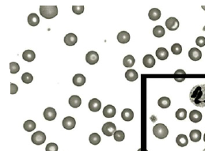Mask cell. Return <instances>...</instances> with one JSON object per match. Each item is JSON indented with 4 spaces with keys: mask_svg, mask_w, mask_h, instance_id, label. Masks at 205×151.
<instances>
[{
    "mask_svg": "<svg viewBox=\"0 0 205 151\" xmlns=\"http://www.w3.org/2000/svg\"><path fill=\"white\" fill-rule=\"evenodd\" d=\"M56 111L53 108H47L44 112V117L46 120L48 121H51V120H54L56 117Z\"/></svg>",
    "mask_w": 205,
    "mask_h": 151,
    "instance_id": "9",
    "label": "cell"
},
{
    "mask_svg": "<svg viewBox=\"0 0 205 151\" xmlns=\"http://www.w3.org/2000/svg\"><path fill=\"white\" fill-rule=\"evenodd\" d=\"M117 41L120 44H127L130 41V34L126 31L120 32L117 35Z\"/></svg>",
    "mask_w": 205,
    "mask_h": 151,
    "instance_id": "15",
    "label": "cell"
},
{
    "mask_svg": "<svg viewBox=\"0 0 205 151\" xmlns=\"http://www.w3.org/2000/svg\"><path fill=\"white\" fill-rule=\"evenodd\" d=\"M89 140H90V142L91 144L96 146V145L99 144L100 142H101V136L97 133H93L90 135Z\"/></svg>",
    "mask_w": 205,
    "mask_h": 151,
    "instance_id": "30",
    "label": "cell"
},
{
    "mask_svg": "<svg viewBox=\"0 0 205 151\" xmlns=\"http://www.w3.org/2000/svg\"><path fill=\"white\" fill-rule=\"evenodd\" d=\"M189 56L193 61H198L201 59L202 53L200 50H199L196 47H193L189 50Z\"/></svg>",
    "mask_w": 205,
    "mask_h": 151,
    "instance_id": "11",
    "label": "cell"
},
{
    "mask_svg": "<svg viewBox=\"0 0 205 151\" xmlns=\"http://www.w3.org/2000/svg\"><path fill=\"white\" fill-rule=\"evenodd\" d=\"M170 104H171V101H170L169 97H163L158 100V104L162 109H167V108L170 107Z\"/></svg>",
    "mask_w": 205,
    "mask_h": 151,
    "instance_id": "26",
    "label": "cell"
},
{
    "mask_svg": "<svg viewBox=\"0 0 205 151\" xmlns=\"http://www.w3.org/2000/svg\"><path fill=\"white\" fill-rule=\"evenodd\" d=\"M141 150H142V149H140L138 151H141Z\"/></svg>",
    "mask_w": 205,
    "mask_h": 151,
    "instance_id": "45",
    "label": "cell"
},
{
    "mask_svg": "<svg viewBox=\"0 0 205 151\" xmlns=\"http://www.w3.org/2000/svg\"><path fill=\"white\" fill-rule=\"evenodd\" d=\"M176 118L179 120H184L187 117V111L185 109H180L176 112Z\"/></svg>",
    "mask_w": 205,
    "mask_h": 151,
    "instance_id": "32",
    "label": "cell"
},
{
    "mask_svg": "<svg viewBox=\"0 0 205 151\" xmlns=\"http://www.w3.org/2000/svg\"><path fill=\"white\" fill-rule=\"evenodd\" d=\"M176 142L179 146L184 147V146H186L188 145L189 140H188V138L185 135H179L176 139Z\"/></svg>",
    "mask_w": 205,
    "mask_h": 151,
    "instance_id": "25",
    "label": "cell"
},
{
    "mask_svg": "<svg viewBox=\"0 0 205 151\" xmlns=\"http://www.w3.org/2000/svg\"><path fill=\"white\" fill-rule=\"evenodd\" d=\"M36 54L32 50H25L22 53V59L26 62H32L35 60Z\"/></svg>",
    "mask_w": 205,
    "mask_h": 151,
    "instance_id": "23",
    "label": "cell"
},
{
    "mask_svg": "<svg viewBox=\"0 0 205 151\" xmlns=\"http://www.w3.org/2000/svg\"><path fill=\"white\" fill-rule=\"evenodd\" d=\"M202 9H203V10H204V11H205V6H202Z\"/></svg>",
    "mask_w": 205,
    "mask_h": 151,
    "instance_id": "43",
    "label": "cell"
},
{
    "mask_svg": "<svg viewBox=\"0 0 205 151\" xmlns=\"http://www.w3.org/2000/svg\"><path fill=\"white\" fill-rule=\"evenodd\" d=\"M171 51L174 55H179L182 51V47L180 44H174L171 47Z\"/></svg>",
    "mask_w": 205,
    "mask_h": 151,
    "instance_id": "36",
    "label": "cell"
},
{
    "mask_svg": "<svg viewBox=\"0 0 205 151\" xmlns=\"http://www.w3.org/2000/svg\"><path fill=\"white\" fill-rule=\"evenodd\" d=\"M72 11L75 14H82L84 12V6H73Z\"/></svg>",
    "mask_w": 205,
    "mask_h": 151,
    "instance_id": "37",
    "label": "cell"
},
{
    "mask_svg": "<svg viewBox=\"0 0 205 151\" xmlns=\"http://www.w3.org/2000/svg\"><path fill=\"white\" fill-rule=\"evenodd\" d=\"M78 41V37L74 33H68L64 37V43L67 46H74Z\"/></svg>",
    "mask_w": 205,
    "mask_h": 151,
    "instance_id": "13",
    "label": "cell"
},
{
    "mask_svg": "<svg viewBox=\"0 0 205 151\" xmlns=\"http://www.w3.org/2000/svg\"><path fill=\"white\" fill-rule=\"evenodd\" d=\"M23 127L26 131L30 132L34 131V129L36 128V123L35 122L33 121V120H27L24 123Z\"/></svg>",
    "mask_w": 205,
    "mask_h": 151,
    "instance_id": "31",
    "label": "cell"
},
{
    "mask_svg": "<svg viewBox=\"0 0 205 151\" xmlns=\"http://www.w3.org/2000/svg\"><path fill=\"white\" fill-rule=\"evenodd\" d=\"M113 135H114V139L117 141V142H121L125 138V135H124V133L122 131H116Z\"/></svg>",
    "mask_w": 205,
    "mask_h": 151,
    "instance_id": "34",
    "label": "cell"
},
{
    "mask_svg": "<svg viewBox=\"0 0 205 151\" xmlns=\"http://www.w3.org/2000/svg\"><path fill=\"white\" fill-rule=\"evenodd\" d=\"M82 104V100L77 95H73L69 98V104L74 109H77Z\"/></svg>",
    "mask_w": 205,
    "mask_h": 151,
    "instance_id": "20",
    "label": "cell"
},
{
    "mask_svg": "<svg viewBox=\"0 0 205 151\" xmlns=\"http://www.w3.org/2000/svg\"><path fill=\"white\" fill-rule=\"evenodd\" d=\"M153 34L155 37H163L165 35V29L162 25H157L153 29Z\"/></svg>",
    "mask_w": 205,
    "mask_h": 151,
    "instance_id": "29",
    "label": "cell"
},
{
    "mask_svg": "<svg viewBox=\"0 0 205 151\" xmlns=\"http://www.w3.org/2000/svg\"><path fill=\"white\" fill-rule=\"evenodd\" d=\"M31 140L33 144L40 146V145L44 144V142L46 141V135L44 132L39 131L34 132V134H33Z\"/></svg>",
    "mask_w": 205,
    "mask_h": 151,
    "instance_id": "4",
    "label": "cell"
},
{
    "mask_svg": "<svg viewBox=\"0 0 205 151\" xmlns=\"http://www.w3.org/2000/svg\"><path fill=\"white\" fill-rule=\"evenodd\" d=\"M175 80H176V81H177V82H182V81H184L185 78H181V79H176L175 78Z\"/></svg>",
    "mask_w": 205,
    "mask_h": 151,
    "instance_id": "42",
    "label": "cell"
},
{
    "mask_svg": "<svg viewBox=\"0 0 205 151\" xmlns=\"http://www.w3.org/2000/svg\"><path fill=\"white\" fill-rule=\"evenodd\" d=\"M125 78L127 81L134 82L138 78V73H137V71H136V70L129 69V70H127V71H126Z\"/></svg>",
    "mask_w": 205,
    "mask_h": 151,
    "instance_id": "22",
    "label": "cell"
},
{
    "mask_svg": "<svg viewBox=\"0 0 205 151\" xmlns=\"http://www.w3.org/2000/svg\"><path fill=\"white\" fill-rule=\"evenodd\" d=\"M203 151H205V149H203Z\"/></svg>",
    "mask_w": 205,
    "mask_h": 151,
    "instance_id": "46",
    "label": "cell"
},
{
    "mask_svg": "<svg viewBox=\"0 0 205 151\" xmlns=\"http://www.w3.org/2000/svg\"><path fill=\"white\" fill-rule=\"evenodd\" d=\"M153 133L154 136L159 139H166L169 134V130L167 127L163 123H158L153 127Z\"/></svg>",
    "mask_w": 205,
    "mask_h": 151,
    "instance_id": "3",
    "label": "cell"
},
{
    "mask_svg": "<svg viewBox=\"0 0 205 151\" xmlns=\"http://www.w3.org/2000/svg\"><path fill=\"white\" fill-rule=\"evenodd\" d=\"M123 63H124V67H127V68H130V67H133L135 64L134 57H133L132 56H131V55H128V56L124 57Z\"/></svg>",
    "mask_w": 205,
    "mask_h": 151,
    "instance_id": "28",
    "label": "cell"
},
{
    "mask_svg": "<svg viewBox=\"0 0 205 151\" xmlns=\"http://www.w3.org/2000/svg\"><path fill=\"white\" fill-rule=\"evenodd\" d=\"M10 70H11V74H16L20 70V66L18 65V63L12 62L10 63Z\"/></svg>",
    "mask_w": 205,
    "mask_h": 151,
    "instance_id": "35",
    "label": "cell"
},
{
    "mask_svg": "<svg viewBox=\"0 0 205 151\" xmlns=\"http://www.w3.org/2000/svg\"><path fill=\"white\" fill-rule=\"evenodd\" d=\"M86 78L81 74H77L73 77V84L76 86H82L85 84Z\"/></svg>",
    "mask_w": 205,
    "mask_h": 151,
    "instance_id": "18",
    "label": "cell"
},
{
    "mask_svg": "<svg viewBox=\"0 0 205 151\" xmlns=\"http://www.w3.org/2000/svg\"><path fill=\"white\" fill-rule=\"evenodd\" d=\"M185 74V71L183 70H177V71H175V74Z\"/></svg>",
    "mask_w": 205,
    "mask_h": 151,
    "instance_id": "41",
    "label": "cell"
},
{
    "mask_svg": "<svg viewBox=\"0 0 205 151\" xmlns=\"http://www.w3.org/2000/svg\"><path fill=\"white\" fill-rule=\"evenodd\" d=\"M166 26L170 31H175L179 27V21L175 18H170L166 20Z\"/></svg>",
    "mask_w": 205,
    "mask_h": 151,
    "instance_id": "7",
    "label": "cell"
},
{
    "mask_svg": "<svg viewBox=\"0 0 205 151\" xmlns=\"http://www.w3.org/2000/svg\"><path fill=\"white\" fill-rule=\"evenodd\" d=\"M203 141L205 142V134H204V135H203Z\"/></svg>",
    "mask_w": 205,
    "mask_h": 151,
    "instance_id": "44",
    "label": "cell"
},
{
    "mask_svg": "<svg viewBox=\"0 0 205 151\" xmlns=\"http://www.w3.org/2000/svg\"><path fill=\"white\" fill-rule=\"evenodd\" d=\"M201 132L199 130H193L190 134H189V137L190 139L192 140V142H197L201 139Z\"/></svg>",
    "mask_w": 205,
    "mask_h": 151,
    "instance_id": "27",
    "label": "cell"
},
{
    "mask_svg": "<svg viewBox=\"0 0 205 151\" xmlns=\"http://www.w3.org/2000/svg\"><path fill=\"white\" fill-rule=\"evenodd\" d=\"M103 115L106 118H113L116 115V108L114 106L109 104L103 109Z\"/></svg>",
    "mask_w": 205,
    "mask_h": 151,
    "instance_id": "12",
    "label": "cell"
},
{
    "mask_svg": "<svg viewBox=\"0 0 205 151\" xmlns=\"http://www.w3.org/2000/svg\"><path fill=\"white\" fill-rule=\"evenodd\" d=\"M39 11L41 15L46 19H51L58 14V7L56 6H41Z\"/></svg>",
    "mask_w": 205,
    "mask_h": 151,
    "instance_id": "2",
    "label": "cell"
},
{
    "mask_svg": "<svg viewBox=\"0 0 205 151\" xmlns=\"http://www.w3.org/2000/svg\"><path fill=\"white\" fill-rule=\"evenodd\" d=\"M149 18L152 21H157L161 18V11L157 8H152L148 13Z\"/></svg>",
    "mask_w": 205,
    "mask_h": 151,
    "instance_id": "24",
    "label": "cell"
},
{
    "mask_svg": "<svg viewBox=\"0 0 205 151\" xmlns=\"http://www.w3.org/2000/svg\"><path fill=\"white\" fill-rule=\"evenodd\" d=\"M88 106L90 111H92L94 113H96V112H98V111L101 109V103L98 99L94 98L90 100Z\"/></svg>",
    "mask_w": 205,
    "mask_h": 151,
    "instance_id": "10",
    "label": "cell"
},
{
    "mask_svg": "<svg viewBox=\"0 0 205 151\" xmlns=\"http://www.w3.org/2000/svg\"><path fill=\"white\" fill-rule=\"evenodd\" d=\"M99 60V55L94 51H90L86 56V61L90 65H94Z\"/></svg>",
    "mask_w": 205,
    "mask_h": 151,
    "instance_id": "6",
    "label": "cell"
},
{
    "mask_svg": "<svg viewBox=\"0 0 205 151\" xmlns=\"http://www.w3.org/2000/svg\"><path fill=\"white\" fill-rule=\"evenodd\" d=\"M18 91V86L14 83H11V94H15Z\"/></svg>",
    "mask_w": 205,
    "mask_h": 151,
    "instance_id": "40",
    "label": "cell"
},
{
    "mask_svg": "<svg viewBox=\"0 0 205 151\" xmlns=\"http://www.w3.org/2000/svg\"><path fill=\"white\" fill-rule=\"evenodd\" d=\"M116 132V126L112 122H107L102 127V133L105 135L110 137Z\"/></svg>",
    "mask_w": 205,
    "mask_h": 151,
    "instance_id": "5",
    "label": "cell"
},
{
    "mask_svg": "<svg viewBox=\"0 0 205 151\" xmlns=\"http://www.w3.org/2000/svg\"><path fill=\"white\" fill-rule=\"evenodd\" d=\"M196 44L199 46V47H203L205 46V37H199L196 38Z\"/></svg>",
    "mask_w": 205,
    "mask_h": 151,
    "instance_id": "39",
    "label": "cell"
},
{
    "mask_svg": "<svg viewBox=\"0 0 205 151\" xmlns=\"http://www.w3.org/2000/svg\"><path fill=\"white\" fill-rule=\"evenodd\" d=\"M156 56L160 60H166L168 58L169 52L164 47H159L156 51Z\"/></svg>",
    "mask_w": 205,
    "mask_h": 151,
    "instance_id": "21",
    "label": "cell"
},
{
    "mask_svg": "<svg viewBox=\"0 0 205 151\" xmlns=\"http://www.w3.org/2000/svg\"><path fill=\"white\" fill-rule=\"evenodd\" d=\"M21 80H22V82H23L24 83H25V84H29V83L32 82L33 80V77L32 74H29V73H24V74L21 75Z\"/></svg>",
    "mask_w": 205,
    "mask_h": 151,
    "instance_id": "33",
    "label": "cell"
},
{
    "mask_svg": "<svg viewBox=\"0 0 205 151\" xmlns=\"http://www.w3.org/2000/svg\"><path fill=\"white\" fill-rule=\"evenodd\" d=\"M121 117L124 121H131L134 118V113L130 109H125L121 113Z\"/></svg>",
    "mask_w": 205,
    "mask_h": 151,
    "instance_id": "16",
    "label": "cell"
},
{
    "mask_svg": "<svg viewBox=\"0 0 205 151\" xmlns=\"http://www.w3.org/2000/svg\"><path fill=\"white\" fill-rule=\"evenodd\" d=\"M189 99L196 107H205V85L194 86L189 93Z\"/></svg>",
    "mask_w": 205,
    "mask_h": 151,
    "instance_id": "1",
    "label": "cell"
},
{
    "mask_svg": "<svg viewBox=\"0 0 205 151\" xmlns=\"http://www.w3.org/2000/svg\"><path fill=\"white\" fill-rule=\"evenodd\" d=\"M75 124H76L75 120L71 116H67L63 120V126L67 130H72L73 128H74Z\"/></svg>",
    "mask_w": 205,
    "mask_h": 151,
    "instance_id": "8",
    "label": "cell"
},
{
    "mask_svg": "<svg viewBox=\"0 0 205 151\" xmlns=\"http://www.w3.org/2000/svg\"><path fill=\"white\" fill-rule=\"evenodd\" d=\"M27 21H28L29 25H30L31 26H37L40 22V18L39 16L37 15V14H30L28 16V18H27Z\"/></svg>",
    "mask_w": 205,
    "mask_h": 151,
    "instance_id": "19",
    "label": "cell"
},
{
    "mask_svg": "<svg viewBox=\"0 0 205 151\" xmlns=\"http://www.w3.org/2000/svg\"><path fill=\"white\" fill-rule=\"evenodd\" d=\"M45 151H58V146L56 143H48L45 148Z\"/></svg>",
    "mask_w": 205,
    "mask_h": 151,
    "instance_id": "38",
    "label": "cell"
},
{
    "mask_svg": "<svg viewBox=\"0 0 205 151\" xmlns=\"http://www.w3.org/2000/svg\"><path fill=\"white\" fill-rule=\"evenodd\" d=\"M143 63L147 68H152L155 64V60L151 55H147L143 58Z\"/></svg>",
    "mask_w": 205,
    "mask_h": 151,
    "instance_id": "14",
    "label": "cell"
},
{
    "mask_svg": "<svg viewBox=\"0 0 205 151\" xmlns=\"http://www.w3.org/2000/svg\"><path fill=\"white\" fill-rule=\"evenodd\" d=\"M189 119L193 123H199L202 120V113L198 110H193L189 114Z\"/></svg>",
    "mask_w": 205,
    "mask_h": 151,
    "instance_id": "17",
    "label": "cell"
}]
</instances>
